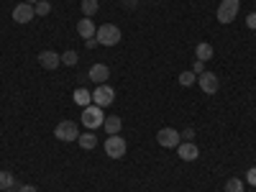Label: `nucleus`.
Returning a JSON list of instances; mask_svg holds the SVG:
<instances>
[{
  "instance_id": "obj_25",
  "label": "nucleus",
  "mask_w": 256,
  "mask_h": 192,
  "mask_svg": "<svg viewBox=\"0 0 256 192\" xmlns=\"http://www.w3.org/2000/svg\"><path fill=\"white\" fill-rule=\"evenodd\" d=\"M246 26H248L251 31H256V13H248V16H246Z\"/></svg>"
},
{
  "instance_id": "obj_21",
  "label": "nucleus",
  "mask_w": 256,
  "mask_h": 192,
  "mask_svg": "<svg viewBox=\"0 0 256 192\" xmlns=\"http://www.w3.org/2000/svg\"><path fill=\"white\" fill-rule=\"evenodd\" d=\"M195 80H198V74L192 72V70H187V72L180 74V84H182V88H190V84H195Z\"/></svg>"
},
{
  "instance_id": "obj_22",
  "label": "nucleus",
  "mask_w": 256,
  "mask_h": 192,
  "mask_svg": "<svg viewBox=\"0 0 256 192\" xmlns=\"http://www.w3.org/2000/svg\"><path fill=\"white\" fill-rule=\"evenodd\" d=\"M34 10H36V16H49L52 13V3L49 0H38V3L34 6Z\"/></svg>"
},
{
  "instance_id": "obj_20",
  "label": "nucleus",
  "mask_w": 256,
  "mask_h": 192,
  "mask_svg": "<svg viewBox=\"0 0 256 192\" xmlns=\"http://www.w3.org/2000/svg\"><path fill=\"white\" fill-rule=\"evenodd\" d=\"M77 62H80V54L74 49H67V52L62 54V64H67V67H74Z\"/></svg>"
},
{
  "instance_id": "obj_29",
  "label": "nucleus",
  "mask_w": 256,
  "mask_h": 192,
  "mask_svg": "<svg viewBox=\"0 0 256 192\" xmlns=\"http://www.w3.org/2000/svg\"><path fill=\"white\" fill-rule=\"evenodd\" d=\"M84 44H88V49H95V46H100V44H98V38H88Z\"/></svg>"
},
{
  "instance_id": "obj_17",
  "label": "nucleus",
  "mask_w": 256,
  "mask_h": 192,
  "mask_svg": "<svg viewBox=\"0 0 256 192\" xmlns=\"http://www.w3.org/2000/svg\"><path fill=\"white\" fill-rule=\"evenodd\" d=\"M195 56H198L200 62H210V59H212V46L208 44V41H202V44L195 46Z\"/></svg>"
},
{
  "instance_id": "obj_24",
  "label": "nucleus",
  "mask_w": 256,
  "mask_h": 192,
  "mask_svg": "<svg viewBox=\"0 0 256 192\" xmlns=\"http://www.w3.org/2000/svg\"><path fill=\"white\" fill-rule=\"evenodd\" d=\"M246 180H248V184H251V187H256V166H251L248 172H246Z\"/></svg>"
},
{
  "instance_id": "obj_4",
  "label": "nucleus",
  "mask_w": 256,
  "mask_h": 192,
  "mask_svg": "<svg viewBox=\"0 0 256 192\" xmlns=\"http://www.w3.org/2000/svg\"><path fill=\"white\" fill-rule=\"evenodd\" d=\"M113 100H116V90L108 82L98 84V88L92 90V105H98V108H108V105H113Z\"/></svg>"
},
{
  "instance_id": "obj_1",
  "label": "nucleus",
  "mask_w": 256,
  "mask_h": 192,
  "mask_svg": "<svg viewBox=\"0 0 256 192\" xmlns=\"http://www.w3.org/2000/svg\"><path fill=\"white\" fill-rule=\"evenodd\" d=\"M95 38H98V44H100V46H116L118 41H120V28H118L116 24H105V26H98V34H95Z\"/></svg>"
},
{
  "instance_id": "obj_14",
  "label": "nucleus",
  "mask_w": 256,
  "mask_h": 192,
  "mask_svg": "<svg viewBox=\"0 0 256 192\" xmlns=\"http://www.w3.org/2000/svg\"><path fill=\"white\" fill-rule=\"evenodd\" d=\"M102 128H105V134H108V136H116V134H120L123 120L118 116H108V118L102 120Z\"/></svg>"
},
{
  "instance_id": "obj_5",
  "label": "nucleus",
  "mask_w": 256,
  "mask_h": 192,
  "mask_svg": "<svg viewBox=\"0 0 256 192\" xmlns=\"http://www.w3.org/2000/svg\"><path fill=\"white\" fill-rule=\"evenodd\" d=\"M82 123L84 128H100L105 116H102V108H98V105H88V108H82Z\"/></svg>"
},
{
  "instance_id": "obj_13",
  "label": "nucleus",
  "mask_w": 256,
  "mask_h": 192,
  "mask_svg": "<svg viewBox=\"0 0 256 192\" xmlns=\"http://www.w3.org/2000/svg\"><path fill=\"white\" fill-rule=\"evenodd\" d=\"M77 34L88 41V38H95V34H98V26L92 24V18H80L77 20Z\"/></svg>"
},
{
  "instance_id": "obj_12",
  "label": "nucleus",
  "mask_w": 256,
  "mask_h": 192,
  "mask_svg": "<svg viewBox=\"0 0 256 192\" xmlns=\"http://www.w3.org/2000/svg\"><path fill=\"white\" fill-rule=\"evenodd\" d=\"M88 77H90L95 84H105V82H108V77H110L108 64H92L90 72H88Z\"/></svg>"
},
{
  "instance_id": "obj_28",
  "label": "nucleus",
  "mask_w": 256,
  "mask_h": 192,
  "mask_svg": "<svg viewBox=\"0 0 256 192\" xmlns=\"http://www.w3.org/2000/svg\"><path fill=\"white\" fill-rule=\"evenodd\" d=\"M18 192H36L34 184H24V187H18Z\"/></svg>"
},
{
  "instance_id": "obj_30",
  "label": "nucleus",
  "mask_w": 256,
  "mask_h": 192,
  "mask_svg": "<svg viewBox=\"0 0 256 192\" xmlns=\"http://www.w3.org/2000/svg\"><path fill=\"white\" fill-rule=\"evenodd\" d=\"M24 3H31V6H36V3H38V0H24Z\"/></svg>"
},
{
  "instance_id": "obj_9",
  "label": "nucleus",
  "mask_w": 256,
  "mask_h": 192,
  "mask_svg": "<svg viewBox=\"0 0 256 192\" xmlns=\"http://www.w3.org/2000/svg\"><path fill=\"white\" fill-rule=\"evenodd\" d=\"M198 82H200V88H202V92H205V95H216V92H218V88H220L218 77L212 74V72H208V70L198 77Z\"/></svg>"
},
{
  "instance_id": "obj_10",
  "label": "nucleus",
  "mask_w": 256,
  "mask_h": 192,
  "mask_svg": "<svg viewBox=\"0 0 256 192\" xmlns=\"http://www.w3.org/2000/svg\"><path fill=\"white\" fill-rule=\"evenodd\" d=\"M177 154H180L182 162H195V159L200 156V148L192 144V141H182V144L177 146Z\"/></svg>"
},
{
  "instance_id": "obj_23",
  "label": "nucleus",
  "mask_w": 256,
  "mask_h": 192,
  "mask_svg": "<svg viewBox=\"0 0 256 192\" xmlns=\"http://www.w3.org/2000/svg\"><path fill=\"white\" fill-rule=\"evenodd\" d=\"M226 192H244V182L236 180V177H230V180L226 182Z\"/></svg>"
},
{
  "instance_id": "obj_16",
  "label": "nucleus",
  "mask_w": 256,
  "mask_h": 192,
  "mask_svg": "<svg viewBox=\"0 0 256 192\" xmlns=\"http://www.w3.org/2000/svg\"><path fill=\"white\" fill-rule=\"evenodd\" d=\"M77 144L84 148V152H90V148H95V146H98V136H95L92 131H84V134H80Z\"/></svg>"
},
{
  "instance_id": "obj_27",
  "label": "nucleus",
  "mask_w": 256,
  "mask_h": 192,
  "mask_svg": "<svg viewBox=\"0 0 256 192\" xmlns=\"http://www.w3.org/2000/svg\"><path fill=\"white\" fill-rule=\"evenodd\" d=\"M182 138H184V141H192V138H195V131H192V128H187V131H182Z\"/></svg>"
},
{
  "instance_id": "obj_31",
  "label": "nucleus",
  "mask_w": 256,
  "mask_h": 192,
  "mask_svg": "<svg viewBox=\"0 0 256 192\" xmlns=\"http://www.w3.org/2000/svg\"><path fill=\"white\" fill-rule=\"evenodd\" d=\"M3 192H13V190H3Z\"/></svg>"
},
{
  "instance_id": "obj_32",
  "label": "nucleus",
  "mask_w": 256,
  "mask_h": 192,
  "mask_svg": "<svg viewBox=\"0 0 256 192\" xmlns=\"http://www.w3.org/2000/svg\"><path fill=\"white\" fill-rule=\"evenodd\" d=\"M123 3H128V0H123Z\"/></svg>"
},
{
  "instance_id": "obj_2",
  "label": "nucleus",
  "mask_w": 256,
  "mask_h": 192,
  "mask_svg": "<svg viewBox=\"0 0 256 192\" xmlns=\"http://www.w3.org/2000/svg\"><path fill=\"white\" fill-rule=\"evenodd\" d=\"M126 152H128V144H126V138H120V134L105 138V154H108V159H123Z\"/></svg>"
},
{
  "instance_id": "obj_8",
  "label": "nucleus",
  "mask_w": 256,
  "mask_h": 192,
  "mask_svg": "<svg viewBox=\"0 0 256 192\" xmlns=\"http://www.w3.org/2000/svg\"><path fill=\"white\" fill-rule=\"evenodd\" d=\"M34 18H36V10H34L31 3H18L13 8V20L16 24H31Z\"/></svg>"
},
{
  "instance_id": "obj_19",
  "label": "nucleus",
  "mask_w": 256,
  "mask_h": 192,
  "mask_svg": "<svg viewBox=\"0 0 256 192\" xmlns=\"http://www.w3.org/2000/svg\"><path fill=\"white\" fill-rule=\"evenodd\" d=\"M16 187V177L10 172H0V192L3 190H13Z\"/></svg>"
},
{
  "instance_id": "obj_6",
  "label": "nucleus",
  "mask_w": 256,
  "mask_h": 192,
  "mask_svg": "<svg viewBox=\"0 0 256 192\" xmlns=\"http://www.w3.org/2000/svg\"><path fill=\"white\" fill-rule=\"evenodd\" d=\"M54 136L59 138V141H77L80 138V128H77V123H72V120H62L56 128H54Z\"/></svg>"
},
{
  "instance_id": "obj_15",
  "label": "nucleus",
  "mask_w": 256,
  "mask_h": 192,
  "mask_svg": "<svg viewBox=\"0 0 256 192\" xmlns=\"http://www.w3.org/2000/svg\"><path fill=\"white\" fill-rule=\"evenodd\" d=\"M72 98H74V102L80 105V108H88V105H92V92H90L88 88H77V90L72 92Z\"/></svg>"
},
{
  "instance_id": "obj_18",
  "label": "nucleus",
  "mask_w": 256,
  "mask_h": 192,
  "mask_svg": "<svg viewBox=\"0 0 256 192\" xmlns=\"http://www.w3.org/2000/svg\"><path fill=\"white\" fill-rule=\"evenodd\" d=\"M98 6H100V0H82V3H80L84 18H92V16L98 13Z\"/></svg>"
},
{
  "instance_id": "obj_7",
  "label": "nucleus",
  "mask_w": 256,
  "mask_h": 192,
  "mask_svg": "<svg viewBox=\"0 0 256 192\" xmlns=\"http://www.w3.org/2000/svg\"><path fill=\"white\" fill-rule=\"evenodd\" d=\"M156 144L164 146V148H177L182 144V134L174 131V128H162V131L156 134Z\"/></svg>"
},
{
  "instance_id": "obj_26",
  "label": "nucleus",
  "mask_w": 256,
  "mask_h": 192,
  "mask_svg": "<svg viewBox=\"0 0 256 192\" xmlns=\"http://www.w3.org/2000/svg\"><path fill=\"white\" fill-rule=\"evenodd\" d=\"M192 72H195V74H202V72H205V62H200V59H198L195 64H192Z\"/></svg>"
},
{
  "instance_id": "obj_3",
  "label": "nucleus",
  "mask_w": 256,
  "mask_h": 192,
  "mask_svg": "<svg viewBox=\"0 0 256 192\" xmlns=\"http://www.w3.org/2000/svg\"><path fill=\"white\" fill-rule=\"evenodd\" d=\"M238 8H241V0H220L216 16L220 24H233V18L238 16Z\"/></svg>"
},
{
  "instance_id": "obj_11",
  "label": "nucleus",
  "mask_w": 256,
  "mask_h": 192,
  "mask_svg": "<svg viewBox=\"0 0 256 192\" xmlns=\"http://www.w3.org/2000/svg\"><path fill=\"white\" fill-rule=\"evenodd\" d=\"M38 64H41L44 70H56L59 64H62V54L46 49V52H41V54H38Z\"/></svg>"
}]
</instances>
